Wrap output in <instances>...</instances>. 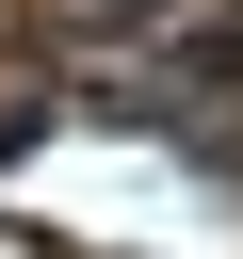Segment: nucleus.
Here are the masks:
<instances>
[{
    "label": "nucleus",
    "instance_id": "nucleus-1",
    "mask_svg": "<svg viewBox=\"0 0 243 259\" xmlns=\"http://www.w3.org/2000/svg\"><path fill=\"white\" fill-rule=\"evenodd\" d=\"M32 146H49V113H0V162H32Z\"/></svg>",
    "mask_w": 243,
    "mask_h": 259
}]
</instances>
